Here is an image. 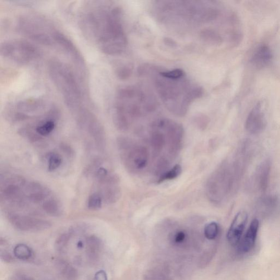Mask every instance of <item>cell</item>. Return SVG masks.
<instances>
[{"label":"cell","mask_w":280,"mask_h":280,"mask_svg":"<svg viewBox=\"0 0 280 280\" xmlns=\"http://www.w3.org/2000/svg\"><path fill=\"white\" fill-rule=\"evenodd\" d=\"M78 23L83 35L102 53L119 55L126 38L119 8L109 1H87L82 6Z\"/></svg>","instance_id":"obj_1"},{"label":"cell","mask_w":280,"mask_h":280,"mask_svg":"<svg viewBox=\"0 0 280 280\" xmlns=\"http://www.w3.org/2000/svg\"><path fill=\"white\" fill-rule=\"evenodd\" d=\"M48 72L54 86L73 114L76 115L88 108L82 83L72 67L61 61L52 60L48 63Z\"/></svg>","instance_id":"obj_2"},{"label":"cell","mask_w":280,"mask_h":280,"mask_svg":"<svg viewBox=\"0 0 280 280\" xmlns=\"http://www.w3.org/2000/svg\"><path fill=\"white\" fill-rule=\"evenodd\" d=\"M17 27L23 35L43 46L54 47L58 29L45 17L26 14L19 18Z\"/></svg>","instance_id":"obj_3"},{"label":"cell","mask_w":280,"mask_h":280,"mask_svg":"<svg viewBox=\"0 0 280 280\" xmlns=\"http://www.w3.org/2000/svg\"><path fill=\"white\" fill-rule=\"evenodd\" d=\"M1 56L20 65H27L41 57L39 49L28 41L14 39L4 41L0 47Z\"/></svg>","instance_id":"obj_4"},{"label":"cell","mask_w":280,"mask_h":280,"mask_svg":"<svg viewBox=\"0 0 280 280\" xmlns=\"http://www.w3.org/2000/svg\"><path fill=\"white\" fill-rule=\"evenodd\" d=\"M47 102L41 98H28L9 104L6 110L9 120L12 121H22L28 120L31 115L45 111Z\"/></svg>","instance_id":"obj_5"},{"label":"cell","mask_w":280,"mask_h":280,"mask_svg":"<svg viewBox=\"0 0 280 280\" xmlns=\"http://www.w3.org/2000/svg\"><path fill=\"white\" fill-rule=\"evenodd\" d=\"M230 183L227 173L223 168H220L208 181L207 192L209 198L214 201L222 200V196L230 187Z\"/></svg>","instance_id":"obj_6"},{"label":"cell","mask_w":280,"mask_h":280,"mask_svg":"<svg viewBox=\"0 0 280 280\" xmlns=\"http://www.w3.org/2000/svg\"><path fill=\"white\" fill-rule=\"evenodd\" d=\"M8 219L14 227L23 232H40L51 227V223L47 220L26 216L9 214Z\"/></svg>","instance_id":"obj_7"},{"label":"cell","mask_w":280,"mask_h":280,"mask_svg":"<svg viewBox=\"0 0 280 280\" xmlns=\"http://www.w3.org/2000/svg\"><path fill=\"white\" fill-rule=\"evenodd\" d=\"M124 147H121L124 150H128L125 156V160L129 165L135 169L141 170L146 168L149 161V152L146 147L141 146H130L129 142H123Z\"/></svg>","instance_id":"obj_8"},{"label":"cell","mask_w":280,"mask_h":280,"mask_svg":"<svg viewBox=\"0 0 280 280\" xmlns=\"http://www.w3.org/2000/svg\"><path fill=\"white\" fill-rule=\"evenodd\" d=\"M266 124L261 105L258 103L250 111L245 123V128L250 134H257L263 131Z\"/></svg>","instance_id":"obj_9"},{"label":"cell","mask_w":280,"mask_h":280,"mask_svg":"<svg viewBox=\"0 0 280 280\" xmlns=\"http://www.w3.org/2000/svg\"><path fill=\"white\" fill-rule=\"evenodd\" d=\"M248 218V214L244 211H240L235 216L227 233V239L231 245L237 246L239 243Z\"/></svg>","instance_id":"obj_10"},{"label":"cell","mask_w":280,"mask_h":280,"mask_svg":"<svg viewBox=\"0 0 280 280\" xmlns=\"http://www.w3.org/2000/svg\"><path fill=\"white\" fill-rule=\"evenodd\" d=\"M259 228V221L254 219L250 223L249 227L244 237L240 241L238 249L240 252L247 253L251 249L254 245Z\"/></svg>","instance_id":"obj_11"},{"label":"cell","mask_w":280,"mask_h":280,"mask_svg":"<svg viewBox=\"0 0 280 280\" xmlns=\"http://www.w3.org/2000/svg\"><path fill=\"white\" fill-rule=\"evenodd\" d=\"M273 60L271 49L267 45L259 46L253 53L250 62L255 67L262 68L267 66Z\"/></svg>","instance_id":"obj_12"},{"label":"cell","mask_w":280,"mask_h":280,"mask_svg":"<svg viewBox=\"0 0 280 280\" xmlns=\"http://www.w3.org/2000/svg\"><path fill=\"white\" fill-rule=\"evenodd\" d=\"M28 193V198L33 203H41L50 194L45 187L37 183H31L26 186Z\"/></svg>","instance_id":"obj_13"},{"label":"cell","mask_w":280,"mask_h":280,"mask_svg":"<svg viewBox=\"0 0 280 280\" xmlns=\"http://www.w3.org/2000/svg\"><path fill=\"white\" fill-rule=\"evenodd\" d=\"M270 168L271 164L269 160L264 161L258 167L255 174V179L260 190H265L267 187Z\"/></svg>","instance_id":"obj_14"},{"label":"cell","mask_w":280,"mask_h":280,"mask_svg":"<svg viewBox=\"0 0 280 280\" xmlns=\"http://www.w3.org/2000/svg\"><path fill=\"white\" fill-rule=\"evenodd\" d=\"M105 187L99 193L103 201L107 204H114L119 200L121 196V189L118 185H101Z\"/></svg>","instance_id":"obj_15"},{"label":"cell","mask_w":280,"mask_h":280,"mask_svg":"<svg viewBox=\"0 0 280 280\" xmlns=\"http://www.w3.org/2000/svg\"><path fill=\"white\" fill-rule=\"evenodd\" d=\"M57 267L63 280H77V271L70 264L65 260H60L57 262Z\"/></svg>","instance_id":"obj_16"},{"label":"cell","mask_w":280,"mask_h":280,"mask_svg":"<svg viewBox=\"0 0 280 280\" xmlns=\"http://www.w3.org/2000/svg\"><path fill=\"white\" fill-rule=\"evenodd\" d=\"M86 245L88 257L92 259L97 258L102 248L101 240L95 236H91L87 238Z\"/></svg>","instance_id":"obj_17"},{"label":"cell","mask_w":280,"mask_h":280,"mask_svg":"<svg viewBox=\"0 0 280 280\" xmlns=\"http://www.w3.org/2000/svg\"><path fill=\"white\" fill-rule=\"evenodd\" d=\"M43 209L49 215L58 217L62 215V208L60 201L57 199H48L43 204Z\"/></svg>","instance_id":"obj_18"},{"label":"cell","mask_w":280,"mask_h":280,"mask_svg":"<svg viewBox=\"0 0 280 280\" xmlns=\"http://www.w3.org/2000/svg\"><path fill=\"white\" fill-rule=\"evenodd\" d=\"M13 254L17 258L22 260H28L32 256V250L28 245L19 244L13 249Z\"/></svg>","instance_id":"obj_19"},{"label":"cell","mask_w":280,"mask_h":280,"mask_svg":"<svg viewBox=\"0 0 280 280\" xmlns=\"http://www.w3.org/2000/svg\"><path fill=\"white\" fill-rule=\"evenodd\" d=\"M181 173V166L177 164L173 168L166 171L163 174H162L158 180V183L160 184L166 181L174 180L178 178Z\"/></svg>","instance_id":"obj_20"},{"label":"cell","mask_w":280,"mask_h":280,"mask_svg":"<svg viewBox=\"0 0 280 280\" xmlns=\"http://www.w3.org/2000/svg\"><path fill=\"white\" fill-rule=\"evenodd\" d=\"M103 199L99 193H93L88 198L87 207L88 209L92 211H97L102 208Z\"/></svg>","instance_id":"obj_21"},{"label":"cell","mask_w":280,"mask_h":280,"mask_svg":"<svg viewBox=\"0 0 280 280\" xmlns=\"http://www.w3.org/2000/svg\"><path fill=\"white\" fill-rule=\"evenodd\" d=\"M219 228L217 223L213 222L206 225L204 228V235L209 240H212L217 237Z\"/></svg>","instance_id":"obj_22"},{"label":"cell","mask_w":280,"mask_h":280,"mask_svg":"<svg viewBox=\"0 0 280 280\" xmlns=\"http://www.w3.org/2000/svg\"><path fill=\"white\" fill-rule=\"evenodd\" d=\"M62 156L56 153H53L49 157L48 168L49 171H53L60 168L62 164Z\"/></svg>","instance_id":"obj_23"},{"label":"cell","mask_w":280,"mask_h":280,"mask_svg":"<svg viewBox=\"0 0 280 280\" xmlns=\"http://www.w3.org/2000/svg\"><path fill=\"white\" fill-rule=\"evenodd\" d=\"M71 234L70 233L63 234L59 237L55 244L56 249L59 252L62 251L65 249L71 239Z\"/></svg>","instance_id":"obj_24"},{"label":"cell","mask_w":280,"mask_h":280,"mask_svg":"<svg viewBox=\"0 0 280 280\" xmlns=\"http://www.w3.org/2000/svg\"><path fill=\"white\" fill-rule=\"evenodd\" d=\"M109 172L103 167L98 169L95 173V178L98 182V183H100V182L104 180L106 177L109 175Z\"/></svg>","instance_id":"obj_25"},{"label":"cell","mask_w":280,"mask_h":280,"mask_svg":"<svg viewBox=\"0 0 280 280\" xmlns=\"http://www.w3.org/2000/svg\"><path fill=\"white\" fill-rule=\"evenodd\" d=\"M9 280H33L31 277L28 276L27 275L17 273L14 274Z\"/></svg>","instance_id":"obj_26"},{"label":"cell","mask_w":280,"mask_h":280,"mask_svg":"<svg viewBox=\"0 0 280 280\" xmlns=\"http://www.w3.org/2000/svg\"><path fill=\"white\" fill-rule=\"evenodd\" d=\"M1 258L4 262H11L13 261V258L10 253H9L7 250H3L1 249Z\"/></svg>","instance_id":"obj_27"},{"label":"cell","mask_w":280,"mask_h":280,"mask_svg":"<svg viewBox=\"0 0 280 280\" xmlns=\"http://www.w3.org/2000/svg\"><path fill=\"white\" fill-rule=\"evenodd\" d=\"M186 237V233L183 231H179L175 235L174 240L176 243H181L185 240Z\"/></svg>","instance_id":"obj_28"},{"label":"cell","mask_w":280,"mask_h":280,"mask_svg":"<svg viewBox=\"0 0 280 280\" xmlns=\"http://www.w3.org/2000/svg\"><path fill=\"white\" fill-rule=\"evenodd\" d=\"M95 280H108L106 272L104 270H100L95 275Z\"/></svg>","instance_id":"obj_29"}]
</instances>
